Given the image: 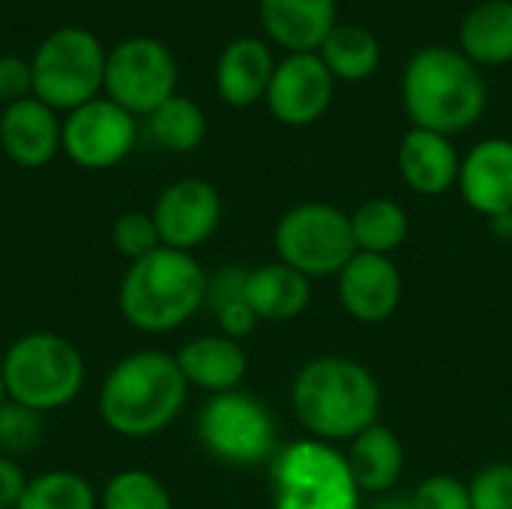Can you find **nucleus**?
Listing matches in <instances>:
<instances>
[{"instance_id":"nucleus-22","label":"nucleus","mask_w":512,"mask_h":509,"mask_svg":"<svg viewBox=\"0 0 512 509\" xmlns=\"http://www.w3.org/2000/svg\"><path fill=\"white\" fill-rule=\"evenodd\" d=\"M459 45L477 66L512 63V0L477 3L459 27Z\"/></svg>"},{"instance_id":"nucleus-16","label":"nucleus","mask_w":512,"mask_h":509,"mask_svg":"<svg viewBox=\"0 0 512 509\" xmlns=\"http://www.w3.org/2000/svg\"><path fill=\"white\" fill-rule=\"evenodd\" d=\"M63 123H57L54 108L36 96L18 99L0 114V147L21 168H42L60 150Z\"/></svg>"},{"instance_id":"nucleus-12","label":"nucleus","mask_w":512,"mask_h":509,"mask_svg":"<svg viewBox=\"0 0 512 509\" xmlns=\"http://www.w3.org/2000/svg\"><path fill=\"white\" fill-rule=\"evenodd\" d=\"M333 75L318 51L309 54H288L276 63L270 87H267V108L285 126H309L324 117L333 99Z\"/></svg>"},{"instance_id":"nucleus-34","label":"nucleus","mask_w":512,"mask_h":509,"mask_svg":"<svg viewBox=\"0 0 512 509\" xmlns=\"http://www.w3.org/2000/svg\"><path fill=\"white\" fill-rule=\"evenodd\" d=\"M33 96V69L30 60L18 54H0V102L12 105Z\"/></svg>"},{"instance_id":"nucleus-15","label":"nucleus","mask_w":512,"mask_h":509,"mask_svg":"<svg viewBox=\"0 0 512 509\" xmlns=\"http://www.w3.org/2000/svg\"><path fill=\"white\" fill-rule=\"evenodd\" d=\"M462 198L483 216L498 219L512 213V141L486 138L462 159Z\"/></svg>"},{"instance_id":"nucleus-7","label":"nucleus","mask_w":512,"mask_h":509,"mask_svg":"<svg viewBox=\"0 0 512 509\" xmlns=\"http://www.w3.org/2000/svg\"><path fill=\"white\" fill-rule=\"evenodd\" d=\"M276 509H360L348 459L324 441H297L270 465Z\"/></svg>"},{"instance_id":"nucleus-20","label":"nucleus","mask_w":512,"mask_h":509,"mask_svg":"<svg viewBox=\"0 0 512 509\" xmlns=\"http://www.w3.org/2000/svg\"><path fill=\"white\" fill-rule=\"evenodd\" d=\"M177 366L183 378L213 396L237 390L246 378V354L237 339L228 336H201L180 348Z\"/></svg>"},{"instance_id":"nucleus-33","label":"nucleus","mask_w":512,"mask_h":509,"mask_svg":"<svg viewBox=\"0 0 512 509\" xmlns=\"http://www.w3.org/2000/svg\"><path fill=\"white\" fill-rule=\"evenodd\" d=\"M411 501H414V509H471L468 486L447 474H435L423 480Z\"/></svg>"},{"instance_id":"nucleus-26","label":"nucleus","mask_w":512,"mask_h":509,"mask_svg":"<svg viewBox=\"0 0 512 509\" xmlns=\"http://www.w3.org/2000/svg\"><path fill=\"white\" fill-rule=\"evenodd\" d=\"M147 126H150L153 141L159 147L171 150V153H189L207 135V117H204V111L192 99L177 96V93L168 102H162L147 117Z\"/></svg>"},{"instance_id":"nucleus-23","label":"nucleus","mask_w":512,"mask_h":509,"mask_svg":"<svg viewBox=\"0 0 512 509\" xmlns=\"http://www.w3.org/2000/svg\"><path fill=\"white\" fill-rule=\"evenodd\" d=\"M345 459H348V468H351L357 489L372 492V495L393 489V483L399 480L402 465H405V453H402L399 438L387 426H378V423L351 441V453Z\"/></svg>"},{"instance_id":"nucleus-14","label":"nucleus","mask_w":512,"mask_h":509,"mask_svg":"<svg viewBox=\"0 0 512 509\" xmlns=\"http://www.w3.org/2000/svg\"><path fill=\"white\" fill-rule=\"evenodd\" d=\"M339 300L360 324L387 321L402 300V276L384 255L357 252L339 273Z\"/></svg>"},{"instance_id":"nucleus-25","label":"nucleus","mask_w":512,"mask_h":509,"mask_svg":"<svg viewBox=\"0 0 512 509\" xmlns=\"http://www.w3.org/2000/svg\"><path fill=\"white\" fill-rule=\"evenodd\" d=\"M351 234L357 252L387 258L408 237V213L390 198H372L351 216Z\"/></svg>"},{"instance_id":"nucleus-32","label":"nucleus","mask_w":512,"mask_h":509,"mask_svg":"<svg viewBox=\"0 0 512 509\" xmlns=\"http://www.w3.org/2000/svg\"><path fill=\"white\" fill-rule=\"evenodd\" d=\"M471 509H512V465H489L480 471L471 486Z\"/></svg>"},{"instance_id":"nucleus-18","label":"nucleus","mask_w":512,"mask_h":509,"mask_svg":"<svg viewBox=\"0 0 512 509\" xmlns=\"http://www.w3.org/2000/svg\"><path fill=\"white\" fill-rule=\"evenodd\" d=\"M276 60L273 51L264 39L255 36H240L225 45L216 63V90L222 102L234 108L255 105L258 99L267 96L270 78H273Z\"/></svg>"},{"instance_id":"nucleus-10","label":"nucleus","mask_w":512,"mask_h":509,"mask_svg":"<svg viewBox=\"0 0 512 509\" xmlns=\"http://www.w3.org/2000/svg\"><path fill=\"white\" fill-rule=\"evenodd\" d=\"M105 96L129 114L150 117L177 90V60L153 36H129L105 57Z\"/></svg>"},{"instance_id":"nucleus-21","label":"nucleus","mask_w":512,"mask_h":509,"mask_svg":"<svg viewBox=\"0 0 512 509\" xmlns=\"http://www.w3.org/2000/svg\"><path fill=\"white\" fill-rule=\"evenodd\" d=\"M246 303L258 321H291L309 306V279L288 264H264L246 276Z\"/></svg>"},{"instance_id":"nucleus-28","label":"nucleus","mask_w":512,"mask_h":509,"mask_svg":"<svg viewBox=\"0 0 512 509\" xmlns=\"http://www.w3.org/2000/svg\"><path fill=\"white\" fill-rule=\"evenodd\" d=\"M246 276H249L246 270L228 267V270L216 273V279L207 285V297L216 309L222 336H228V339H243L258 324L252 306L246 303Z\"/></svg>"},{"instance_id":"nucleus-24","label":"nucleus","mask_w":512,"mask_h":509,"mask_svg":"<svg viewBox=\"0 0 512 509\" xmlns=\"http://www.w3.org/2000/svg\"><path fill=\"white\" fill-rule=\"evenodd\" d=\"M318 54L330 75L342 81H363L381 63V45L375 33L360 24H336Z\"/></svg>"},{"instance_id":"nucleus-19","label":"nucleus","mask_w":512,"mask_h":509,"mask_svg":"<svg viewBox=\"0 0 512 509\" xmlns=\"http://www.w3.org/2000/svg\"><path fill=\"white\" fill-rule=\"evenodd\" d=\"M462 159L447 135L411 126L399 144V171L402 180L417 195H441L459 183Z\"/></svg>"},{"instance_id":"nucleus-2","label":"nucleus","mask_w":512,"mask_h":509,"mask_svg":"<svg viewBox=\"0 0 512 509\" xmlns=\"http://www.w3.org/2000/svg\"><path fill=\"white\" fill-rule=\"evenodd\" d=\"M189 381L177 357L165 351H135L123 357L99 390L105 426L123 438H150L168 429L186 405Z\"/></svg>"},{"instance_id":"nucleus-4","label":"nucleus","mask_w":512,"mask_h":509,"mask_svg":"<svg viewBox=\"0 0 512 509\" xmlns=\"http://www.w3.org/2000/svg\"><path fill=\"white\" fill-rule=\"evenodd\" d=\"M207 285V273L189 252L162 246L129 264L120 285V312L141 333H171L201 309Z\"/></svg>"},{"instance_id":"nucleus-13","label":"nucleus","mask_w":512,"mask_h":509,"mask_svg":"<svg viewBox=\"0 0 512 509\" xmlns=\"http://www.w3.org/2000/svg\"><path fill=\"white\" fill-rule=\"evenodd\" d=\"M222 219V201L219 192L198 177H186L171 183L153 207V222L159 231L162 246L192 252L201 243L210 240V234L219 228Z\"/></svg>"},{"instance_id":"nucleus-29","label":"nucleus","mask_w":512,"mask_h":509,"mask_svg":"<svg viewBox=\"0 0 512 509\" xmlns=\"http://www.w3.org/2000/svg\"><path fill=\"white\" fill-rule=\"evenodd\" d=\"M99 509H174V504L159 477L129 468L105 483Z\"/></svg>"},{"instance_id":"nucleus-27","label":"nucleus","mask_w":512,"mask_h":509,"mask_svg":"<svg viewBox=\"0 0 512 509\" xmlns=\"http://www.w3.org/2000/svg\"><path fill=\"white\" fill-rule=\"evenodd\" d=\"M15 509H99L93 486L75 471H45L27 480Z\"/></svg>"},{"instance_id":"nucleus-31","label":"nucleus","mask_w":512,"mask_h":509,"mask_svg":"<svg viewBox=\"0 0 512 509\" xmlns=\"http://www.w3.org/2000/svg\"><path fill=\"white\" fill-rule=\"evenodd\" d=\"M39 438H42V414L6 399L0 405V450L27 453L39 444Z\"/></svg>"},{"instance_id":"nucleus-36","label":"nucleus","mask_w":512,"mask_h":509,"mask_svg":"<svg viewBox=\"0 0 512 509\" xmlns=\"http://www.w3.org/2000/svg\"><path fill=\"white\" fill-rule=\"evenodd\" d=\"M372 509H414V501H408V498H384Z\"/></svg>"},{"instance_id":"nucleus-1","label":"nucleus","mask_w":512,"mask_h":509,"mask_svg":"<svg viewBox=\"0 0 512 509\" xmlns=\"http://www.w3.org/2000/svg\"><path fill=\"white\" fill-rule=\"evenodd\" d=\"M402 102L417 129L456 135L471 129L489 102V87L477 63L447 45L420 48L402 75Z\"/></svg>"},{"instance_id":"nucleus-17","label":"nucleus","mask_w":512,"mask_h":509,"mask_svg":"<svg viewBox=\"0 0 512 509\" xmlns=\"http://www.w3.org/2000/svg\"><path fill=\"white\" fill-rule=\"evenodd\" d=\"M336 0H258L264 33L291 54L321 51L336 27Z\"/></svg>"},{"instance_id":"nucleus-5","label":"nucleus","mask_w":512,"mask_h":509,"mask_svg":"<svg viewBox=\"0 0 512 509\" xmlns=\"http://www.w3.org/2000/svg\"><path fill=\"white\" fill-rule=\"evenodd\" d=\"M6 396L30 411H60L84 387V357L60 333L36 330L15 339L0 360Z\"/></svg>"},{"instance_id":"nucleus-30","label":"nucleus","mask_w":512,"mask_h":509,"mask_svg":"<svg viewBox=\"0 0 512 509\" xmlns=\"http://www.w3.org/2000/svg\"><path fill=\"white\" fill-rule=\"evenodd\" d=\"M111 243L129 261H141V258L153 255L156 249H162L153 213L126 210L123 216H117V222L111 228Z\"/></svg>"},{"instance_id":"nucleus-38","label":"nucleus","mask_w":512,"mask_h":509,"mask_svg":"<svg viewBox=\"0 0 512 509\" xmlns=\"http://www.w3.org/2000/svg\"><path fill=\"white\" fill-rule=\"evenodd\" d=\"M510 240H512V228H510Z\"/></svg>"},{"instance_id":"nucleus-6","label":"nucleus","mask_w":512,"mask_h":509,"mask_svg":"<svg viewBox=\"0 0 512 509\" xmlns=\"http://www.w3.org/2000/svg\"><path fill=\"white\" fill-rule=\"evenodd\" d=\"M105 57L99 36L84 27L48 33L33 60V96L54 111H75L105 87Z\"/></svg>"},{"instance_id":"nucleus-9","label":"nucleus","mask_w":512,"mask_h":509,"mask_svg":"<svg viewBox=\"0 0 512 509\" xmlns=\"http://www.w3.org/2000/svg\"><path fill=\"white\" fill-rule=\"evenodd\" d=\"M198 438L210 456L234 468H255L276 456V423L267 408L240 390L213 396L198 417Z\"/></svg>"},{"instance_id":"nucleus-3","label":"nucleus","mask_w":512,"mask_h":509,"mask_svg":"<svg viewBox=\"0 0 512 509\" xmlns=\"http://www.w3.org/2000/svg\"><path fill=\"white\" fill-rule=\"evenodd\" d=\"M294 414L318 441H354L375 426L381 390L372 372L345 357H321L294 381Z\"/></svg>"},{"instance_id":"nucleus-11","label":"nucleus","mask_w":512,"mask_h":509,"mask_svg":"<svg viewBox=\"0 0 512 509\" xmlns=\"http://www.w3.org/2000/svg\"><path fill=\"white\" fill-rule=\"evenodd\" d=\"M138 141L135 114L120 108L117 102L90 99L87 105L75 108L63 120L60 150L87 171H105L120 165Z\"/></svg>"},{"instance_id":"nucleus-37","label":"nucleus","mask_w":512,"mask_h":509,"mask_svg":"<svg viewBox=\"0 0 512 509\" xmlns=\"http://www.w3.org/2000/svg\"><path fill=\"white\" fill-rule=\"evenodd\" d=\"M9 396H6V384H3V372H0V405L6 402Z\"/></svg>"},{"instance_id":"nucleus-35","label":"nucleus","mask_w":512,"mask_h":509,"mask_svg":"<svg viewBox=\"0 0 512 509\" xmlns=\"http://www.w3.org/2000/svg\"><path fill=\"white\" fill-rule=\"evenodd\" d=\"M27 489V477L15 459L0 456V509H15Z\"/></svg>"},{"instance_id":"nucleus-8","label":"nucleus","mask_w":512,"mask_h":509,"mask_svg":"<svg viewBox=\"0 0 512 509\" xmlns=\"http://www.w3.org/2000/svg\"><path fill=\"white\" fill-rule=\"evenodd\" d=\"M276 252L282 264L309 276H339L357 255L351 216L333 204L309 201L291 207L276 225Z\"/></svg>"}]
</instances>
